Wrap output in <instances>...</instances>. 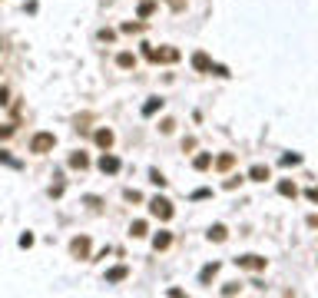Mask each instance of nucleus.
I'll return each mask as SVG.
<instances>
[{
	"mask_svg": "<svg viewBox=\"0 0 318 298\" xmlns=\"http://www.w3.org/2000/svg\"><path fill=\"white\" fill-rule=\"evenodd\" d=\"M216 272H219V265H216V262H212V265H206V268L199 272V281H202V285H209V281H212V275H216Z\"/></svg>",
	"mask_w": 318,
	"mask_h": 298,
	"instance_id": "10",
	"label": "nucleus"
},
{
	"mask_svg": "<svg viewBox=\"0 0 318 298\" xmlns=\"http://www.w3.org/2000/svg\"><path fill=\"white\" fill-rule=\"evenodd\" d=\"M100 169H103V172H119V159L110 156V152H103V156H100Z\"/></svg>",
	"mask_w": 318,
	"mask_h": 298,
	"instance_id": "5",
	"label": "nucleus"
},
{
	"mask_svg": "<svg viewBox=\"0 0 318 298\" xmlns=\"http://www.w3.org/2000/svg\"><path fill=\"white\" fill-rule=\"evenodd\" d=\"M126 275H130V268H126V265H116V268H110V272H106V281H123L126 279Z\"/></svg>",
	"mask_w": 318,
	"mask_h": 298,
	"instance_id": "6",
	"label": "nucleus"
},
{
	"mask_svg": "<svg viewBox=\"0 0 318 298\" xmlns=\"http://www.w3.org/2000/svg\"><path fill=\"white\" fill-rule=\"evenodd\" d=\"M192 66H196V70H212V60H209L206 53H196L192 56Z\"/></svg>",
	"mask_w": 318,
	"mask_h": 298,
	"instance_id": "8",
	"label": "nucleus"
},
{
	"mask_svg": "<svg viewBox=\"0 0 318 298\" xmlns=\"http://www.w3.org/2000/svg\"><path fill=\"white\" fill-rule=\"evenodd\" d=\"M279 192L282 196H295V186L292 182H279Z\"/></svg>",
	"mask_w": 318,
	"mask_h": 298,
	"instance_id": "19",
	"label": "nucleus"
},
{
	"mask_svg": "<svg viewBox=\"0 0 318 298\" xmlns=\"http://www.w3.org/2000/svg\"><path fill=\"white\" fill-rule=\"evenodd\" d=\"M235 265L249 268V272H259V268H265V259L262 255H242V259H235Z\"/></svg>",
	"mask_w": 318,
	"mask_h": 298,
	"instance_id": "3",
	"label": "nucleus"
},
{
	"mask_svg": "<svg viewBox=\"0 0 318 298\" xmlns=\"http://www.w3.org/2000/svg\"><path fill=\"white\" fill-rule=\"evenodd\" d=\"M225 235H229L225 225H212V229H209V239H212V242H225Z\"/></svg>",
	"mask_w": 318,
	"mask_h": 298,
	"instance_id": "11",
	"label": "nucleus"
},
{
	"mask_svg": "<svg viewBox=\"0 0 318 298\" xmlns=\"http://www.w3.org/2000/svg\"><path fill=\"white\" fill-rule=\"evenodd\" d=\"M70 166H73V169H86V166H90L86 152H73V156H70Z\"/></svg>",
	"mask_w": 318,
	"mask_h": 298,
	"instance_id": "9",
	"label": "nucleus"
},
{
	"mask_svg": "<svg viewBox=\"0 0 318 298\" xmlns=\"http://www.w3.org/2000/svg\"><path fill=\"white\" fill-rule=\"evenodd\" d=\"M152 245H156V252H166L169 245H172V235H169V232H159V235H156V242H152Z\"/></svg>",
	"mask_w": 318,
	"mask_h": 298,
	"instance_id": "7",
	"label": "nucleus"
},
{
	"mask_svg": "<svg viewBox=\"0 0 318 298\" xmlns=\"http://www.w3.org/2000/svg\"><path fill=\"white\" fill-rule=\"evenodd\" d=\"M116 63H119L123 70H130V66L136 63V60H133V53H119V60H116Z\"/></svg>",
	"mask_w": 318,
	"mask_h": 298,
	"instance_id": "16",
	"label": "nucleus"
},
{
	"mask_svg": "<svg viewBox=\"0 0 318 298\" xmlns=\"http://www.w3.org/2000/svg\"><path fill=\"white\" fill-rule=\"evenodd\" d=\"M156 110H163V99H150V103L143 106V116H152Z\"/></svg>",
	"mask_w": 318,
	"mask_h": 298,
	"instance_id": "14",
	"label": "nucleus"
},
{
	"mask_svg": "<svg viewBox=\"0 0 318 298\" xmlns=\"http://www.w3.org/2000/svg\"><path fill=\"white\" fill-rule=\"evenodd\" d=\"M56 146V136L53 132H37L33 139H30V152H50Z\"/></svg>",
	"mask_w": 318,
	"mask_h": 298,
	"instance_id": "1",
	"label": "nucleus"
},
{
	"mask_svg": "<svg viewBox=\"0 0 318 298\" xmlns=\"http://www.w3.org/2000/svg\"><path fill=\"white\" fill-rule=\"evenodd\" d=\"M282 163H285V166H295V163H301V156H295V152H292V156H282Z\"/></svg>",
	"mask_w": 318,
	"mask_h": 298,
	"instance_id": "21",
	"label": "nucleus"
},
{
	"mask_svg": "<svg viewBox=\"0 0 318 298\" xmlns=\"http://www.w3.org/2000/svg\"><path fill=\"white\" fill-rule=\"evenodd\" d=\"M133 235H136V239H143V235H146V222H133V229H130Z\"/></svg>",
	"mask_w": 318,
	"mask_h": 298,
	"instance_id": "17",
	"label": "nucleus"
},
{
	"mask_svg": "<svg viewBox=\"0 0 318 298\" xmlns=\"http://www.w3.org/2000/svg\"><path fill=\"white\" fill-rule=\"evenodd\" d=\"M0 50H3V40H0Z\"/></svg>",
	"mask_w": 318,
	"mask_h": 298,
	"instance_id": "24",
	"label": "nucleus"
},
{
	"mask_svg": "<svg viewBox=\"0 0 318 298\" xmlns=\"http://www.w3.org/2000/svg\"><path fill=\"white\" fill-rule=\"evenodd\" d=\"M70 252H73L76 259H90V239H86V235L73 239V242H70Z\"/></svg>",
	"mask_w": 318,
	"mask_h": 298,
	"instance_id": "4",
	"label": "nucleus"
},
{
	"mask_svg": "<svg viewBox=\"0 0 318 298\" xmlns=\"http://www.w3.org/2000/svg\"><path fill=\"white\" fill-rule=\"evenodd\" d=\"M96 143H100L103 149H110L113 146V132L110 130H100V132H96Z\"/></svg>",
	"mask_w": 318,
	"mask_h": 298,
	"instance_id": "12",
	"label": "nucleus"
},
{
	"mask_svg": "<svg viewBox=\"0 0 318 298\" xmlns=\"http://www.w3.org/2000/svg\"><path fill=\"white\" fill-rule=\"evenodd\" d=\"M10 132H14V126H3V130H0V139H7Z\"/></svg>",
	"mask_w": 318,
	"mask_h": 298,
	"instance_id": "23",
	"label": "nucleus"
},
{
	"mask_svg": "<svg viewBox=\"0 0 318 298\" xmlns=\"http://www.w3.org/2000/svg\"><path fill=\"white\" fill-rule=\"evenodd\" d=\"M249 176H252L255 182H265V179H268V166H252V172H249Z\"/></svg>",
	"mask_w": 318,
	"mask_h": 298,
	"instance_id": "13",
	"label": "nucleus"
},
{
	"mask_svg": "<svg viewBox=\"0 0 318 298\" xmlns=\"http://www.w3.org/2000/svg\"><path fill=\"white\" fill-rule=\"evenodd\" d=\"M150 209H152V215H156V219H163V222H166V219H172V202H169V199H163V196H156V199L150 202Z\"/></svg>",
	"mask_w": 318,
	"mask_h": 298,
	"instance_id": "2",
	"label": "nucleus"
},
{
	"mask_svg": "<svg viewBox=\"0 0 318 298\" xmlns=\"http://www.w3.org/2000/svg\"><path fill=\"white\" fill-rule=\"evenodd\" d=\"M209 163H212V159H209L206 152H202V156H196V169H209Z\"/></svg>",
	"mask_w": 318,
	"mask_h": 298,
	"instance_id": "18",
	"label": "nucleus"
},
{
	"mask_svg": "<svg viewBox=\"0 0 318 298\" xmlns=\"http://www.w3.org/2000/svg\"><path fill=\"white\" fill-rule=\"evenodd\" d=\"M235 292H239V285H235V281H229V285L222 288V295H235Z\"/></svg>",
	"mask_w": 318,
	"mask_h": 298,
	"instance_id": "22",
	"label": "nucleus"
},
{
	"mask_svg": "<svg viewBox=\"0 0 318 298\" xmlns=\"http://www.w3.org/2000/svg\"><path fill=\"white\" fill-rule=\"evenodd\" d=\"M152 10H156V3H152V0H143V3H139V17H150Z\"/></svg>",
	"mask_w": 318,
	"mask_h": 298,
	"instance_id": "15",
	"label": "nucleus"
},
{
	"mask_svg": "<svg viewBox=\"0 0 318 298\" xmlns=\"http://www.w3.org/2000/svg\"><path fill=\"white\" fill-rule=\"evenodd\" d=\"M150 176H152V182H156V186H166V179H163V172H159V169H152Z\"/></svg>",
	"mask_w": 318,
	"mask_h": 298,
	"instance_id": "20",
	"label": "nucleus"
}]
</instances>
